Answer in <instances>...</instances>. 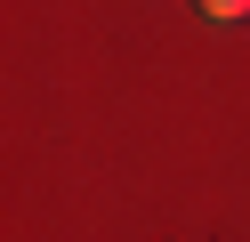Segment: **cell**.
<instances>
[{
	"label": "cell",
	"instance_id": "obj_1",
	"mask_svg": "<svg viewBox=\"0 0 250 242\" xmlns=\"http://www.w3.org/2000/svg\"><path fill=\"white\" fill-rule=\"evenodd\" d=\"M202 16H218V24H234V16H250V0H202Z\"/></svg>",
	"mask_w": 250,
	"mask_h": 242
}]
</instances>
